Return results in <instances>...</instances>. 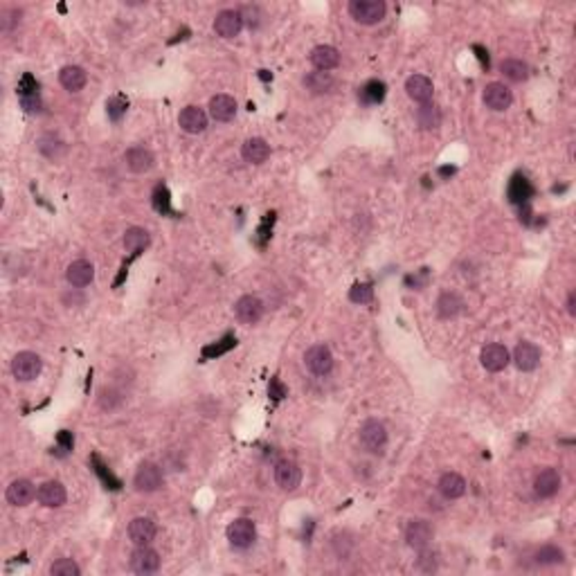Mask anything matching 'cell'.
I'll return each instance as SVG.
<instances>
[{"mask_svg":"<svg viewBox=\"0 0 576 576\" xmlns=\"http://www.w3.org/2000/svg\"><path fill=\"white\" fill-rule=\"evenodd\" d=\"M66 277H68V282L72 286L83 288V286H88L95 279V266L91 262H86V259H77V262H72L68 266Z\"/></svg>","mask_w":576,"mask_h":576,"instance_id":"cell-23","label":"cell"},{"mask_svg":"<svg viewBox=\"0 0 576 576\" xmlns=\"http://www.w3.org/2000/svg\"><path fill=\"white\" fill-rule=\"evenodd\" d=\"M133 486L138 493H155L163 486V470L151 462H144L135 473Z\"/></svg>","mask_w":576,"mask_h":576,"instance_id":"cell-6","label":"cell"},{"mask_svg":"<svg viewBox=\"0 0 576 576\" xmlns=\"http://www.w3.org/2000/svg\"><path fill=\"white\" fill-rule=\"evenodd\" d=\"M21 106H23L27 113L38 110V108H41V95H38V93H34V95H23V97H21Z\"/></svg>","mask_w":576,"mask_h":576,"instance_id":"cell-42","label":"cell"},{"mask_svg":"<svg viewBox=\"0 0 576 576\" xmlns=\"http://www.w3.org/2000/svg\"><path fill=\"white\" fill-rule=\"evenodd\" d=\"M560 488V475L556 468H545L536 475L534 480V491L538 498H554Z\"/></svg>","mask_w":576,"mask_h":576,"instance_id":"cell-22","label":"cell"},{"mask_svg":"<svg viewBox=\"0 0 576 576\" xmlns=\"http://www.w3.org/2000/svg\"><path fill=\"white\" fill-rule=\"evenodd\" d=\"M462 311H464V299L459 297L457 293H443L437 299V313H439V318H443V320L457 318Z\"/></svg>","mask_w":576,"mask_h":576,"instance_id":"cell-29","label":"cell"},{"mask_svg":"<svg viewBox=\"0 0 576 576\" xmlns=\"http://www.w3.org/2000/svg\"><path fill=\"white\" fill-rule=\"evenodd\" d=\"M500 70L504 72V77H507L509 81H515V83H520L529 77V66L520 59H504Z\"/></svg>","mask_w":576,"mask_h":576,"instance_id":"cell-34","label":"cell"},{"mask_svg":"<svg viewBox=\"0 0 576 576\" xmlns=\"http://www.w3.org/2000/svg\"><path fill=\"white\" fill-rule=\"evenodd\" d=\"M38 93V83L32 75H23V79L19 81V97L23 95H34Z\"/></svg>","mask_w":576,"mask_h":576,"instance_id":"cell-41","label":"cell"},{"mask_svg":"<svg viewBox=\"0 0 576 576\" xmlns=\"http://www.w3.org/2000/svg\"><path fill=\"white\" fill-rule=\"evenodd\" d=\"M153 207L160 212V214H169L171 212V196H169V190L165 185H158L155 192H153Z\"/></svg>","mask_w":576,"mask_h":576,"instance_id":"cell-39","label":"cell"},{"mask_svg":"<svg viewBox=\"0 0 576 576\" xmlns=\"http://www.w3.org/2000/svg\"><path fill=\"white\" fill-rule=\"evenodd\" d=\"M56 441L61 443V448H63V451H72V432L61 430V432H59V437H56Z\"/></svg>","mask_w":576,"mask_h":576,"instance_id":"cell-44","label":"cell"},{"mask_svg":"<svg viewBox=\"0 0 576 576\" xmlns=\"http://www.w3.org/2000/svg\"><path fill=\"white\" fill-rule=\"evenodd\" d=\"M50 574L52 576H79L81 570H79V565L72 558H59L56 563H52Z\"/></svg>","mask_w":576,"mask_h":576,"instance_id":"cell-38","label":"cell"},{"mask_svg":"<svg viewBox=\"0 0 576 576\" xmlns=\"http://www.w3.org/2000/svg\"><path fill=\"white\" fill-rule=\"evenodd\" d=\"M268 392H270V396L275 398V401H279V398H284L286 396V390H284V385L277 381V379H272L270 381V387H268Z\"/></svg>","mask_w":576,"mask_h":576,"instance_id":"cell-43","label":"cell"},{"mask_svg":"<svg viewBox=\"0 0 576 576\" xmlns=\"http://www.w3.org/2000/svg\"><path fill=\"white\" fill-rule=\"evenodd\" d=\"M567 311H570V315H576V295L574 293H570V297H567Z\"/></svg>","mask_w":576,"mask_h":576,"instance_id":"cell-45","label":"cell"},{"mask_svg":"<svg viewBox=\"0 0 576 576\" xmlns=\"http://www.w3.org/2000/svg\"><path fill=\"white\" fill-rule=\"evenodd\" d=\"M128 108V102H126V97L124 95H115L110 97L108 102H106V113H108V120L113 122H120L124 118V113Z\"/></svg>","mask_w":576,"mask_h":576,"instance_id":"cell-36","label":"cell"},{"mask_svg":"<svg viewBox=\"0 0 576 576\" xmlns=\"http://www.w3.org/2000/svg\"><path fill=\"white\" fill-rule=\"evenodd\" d=\"M484 104L491 110H507L513 104V93L504 83L493 81L484 88Z\"/></svg>","mask_w":576,"mask_h":576,"instance_id":"cell-13","label":"cell"},{"mask_svg":"<svg viewBox=\"0 0 576 576\" xmlns=\"http://www.w3.org/2000/svg\"><path fill=\"white\" fill-rule=\"evenodd\" d=\"M565 560V552L560 550L556 545H547V547H540L536 552V563L538 565H558Z\"/></svg>","mask_w":576,"mask_h":576,"instance_id":"cell-35","label":"cell"},{"mask_svg":"<svg viewBox=\"0 0 576 576\" xmlns=\"http://www.w3.org/2000/svg\"><path fill=\"white\" fill-rule=\"evenodd\" d=\"M385 3L383 0H351L349 14L351 19L360 25H376L385 19Z\"/></svg>","mask_w":576,"mask_h":576,"instance_id":"cell-1","label":"cell"},{"mask_svg":"<svg viewBox=\"0 0 576 576\" xmlns=\"http://www.w3.org/2000/svg\"><path fill=\"white\" fill-rule=\"evenodd\" d=\"M225 536L230 540V545L237 547V550H248V547L254 542L257 538V529L254 523L248 520V518H237L235 523H230L225 529Z\"/></svg>","mask_w":576,"mask_h":576,"instance_id":"cell-3","label":"cell"},{"mask_svg":"<svg viewBox=\"0 0 576 576\" xmlns=\"http://www.w3.org/2000/svg\"><path fill=\"white\" fill-rule=\"evenodd\" d=\"M149 246V232L144 227H128L124 232V248L126 252L131 254H140V250H144Z\"/></svg>","mask_w":576,"mask_h":576,"instance_id":"cell-32","label":"cell"},{"mask_svg":"<svg viewBox=\"0 0 576 576\" xmlns=\"http://www.w3.org/2000/svg\"><path fill=\"white\" fill-rule=\"evenodd\" d=\"M243 30V19L237 9H223L214 19V32L221 38H235Z\"/></svg>","mask_w":576,"mask_h":576,"instance_id":"cell-9","label":"cell"},{"mask_svg":"<svg viewBox=\"0 0 576 576\" xmlns=\"http://www.w3.org/2000/svg\"><path fill=\"white\" fill-rule=\"evenodd\" d=\"M349 299L356 302V304H369V302L374 299L371 284H356L349 291Z\"/></svg>","mask_w":576,"mask_h":576,"instance_id":"cell-40","label":"cell"},{"mask_svg":"<svg viewBox=\"0 0 576 576\" xmlns=\"http://www.w3.org/2000/svg\"><path fill=\"white\" fill-rule=\"evenodd\" d=\"M7 502L14 507H27L36 498V488L30 480H14L7 486Z\"/></svg>","mask_w":576,"mask_h":576,"instance_id":"cell-17","label":"cell"},{"mask_svg":"<svg viewBox=\"0 0 576 576\" xmlns=\"http://www.w3.org/2000/svg\"><path fill=\"white\" fill-rule=\"evenodd\" d=\"M416 122H419L421 128H426V131H437L439 124H441V113L435 104H419V108H416Z\"/></svg>","mask_w":576,"mask_h":576,"instance_id":"cell-31","label":"cell"},{"mask_svg":"<svg viewBox=\"0 0 576 576\" xmlns=\"http://www.w3.org/2000/svg\"><path fill=\"white\" fill-rule=\"evenodd\" d=\"M475 52H480L478 56H480V61H482V66H486V68H488V56H484L486 52H484V50H482L480 46H475Z\"/></svg>","mask_w":576,"mask_h":576,"instance_id":"cell-46","label":"cell"},{"mask_svg":"<svg viewBox=\"0 0 576 576\" xmlns=\"http://www.w3.org/2000/svg\"><path fill=\"white\" fill-rule=\"evenodd\" d=\"M43 369V360L34 351H21L11 360V374L19 381H34Z\"/></svg>","mask_w":576,"mask_h":576,"instance_id":"cell-4","label":"cell"},{"mask_svg":"<svg viewBox=\"0 0 576 576\" xmlns=\"http://www.w3.org/2000/svg\"><path fill=\"white\" fill-rule=\"evenodd\" d=\"M210 115L216 122H230L237 115V102L230 95H214L210 99Z\"/></svg>","mask_w":576,"mask_h":576,"instance_id":"cell-24","label":"cell"},{"mask_svg":"<svg viewBox=\"0 0 576 576\" xmlns=\"http://www.w3.org/2000/svg\"><path fill=\"white\" fill-rule=\"evenodd\" d=\"M406 93L416 104H428L432 99V93H435V86L426 75H412L406 81Z\"/></svg>","mask_w":576,"mask_h":576,"instance_id":"cell-18","label":"cell"},{"mask_svg":"<svg viewBox=\"0 0 576 576\" xmlns=\"http://www.w3.org/2000/svg\"><path fill=\"white\" fill-rule=\"evenodd\" d=\"M160 554L149 545H138V550L131 554V570L135 574H155L160 570Z\"/></svg>","mask_w":576,"mask_h":576,"instance_id":"cell-8","label":"cell"},{"mask_svg":"<svg viewBox=\"0 0 576 576\" xmlns=\"http://www.w3.org/2000/svg\"><path fill=\"white\" fill-rule=\"evenodd\" d=\"M235 315L241 324H257L264 318V302L254 295H243L235 304Z\"/></svg>","mask_w":576,"mask_h":576,"instance_id":"cell-7","label":"cell"},{"mask_svg":"<svg viewBox=\"0 0 576 576\" xmlns=\"http://www.w3.org/2000/svg\"><path fill=\"white\" fill-rule=\"evenodd\" d=\"M36 498L38 502L43 504V507H48V509H59L66 504L68 500V493H66V486L61 482H54V480H48V482H43L38 488H36Z\"/></svg>","mask_w":576,"mask_h":576,"instance_id":"cell-10","label":"cell"},{"mask_svg":"<svg viewBox=\"0 0 576 576\" xmlns=\"http://www.w3.org/2000/svg\"><path fill=\"white\" fill-rule=\"evenodd\" d=\"M304 365L315 376H324V374L334 369V354H331L326 344H313L304 354Z\"/></svg>","mask_w":576,"mask_h":576,"instance_id":"cell-5","label":"cell"},{"mask_svg":"<svg viewBox=\"0 0 576 576\" xmlns=\"http://www.w3.org/2000/svg\"><path fill=\"white\" fill-rule=\"evenodd\" d=\"M275 482L282 491H295L302 484V468L291 459H282L275 464Z\"/></svg>","mask_w":576,"mask_h":576,"instance_id":"cell-11","label":"cell"},{"mask_svg":"<svg viewBox=\"0 0 576 576\" xmlns=\"http://www.w3.org/2000/svg\"><path fill=\"white\" fill-rule=\"evenodd\" d=\"M232 347H237V338L235 336H225L223 340L210 344V347L203 349V358H216V356H223L227 354Z\"/></svg>","mask_w":576,"mask_h":576,"instance_id":"cell-37","label":"cell"},{"mask_svg":"<svg viewBox=\"0 0 576 576\" xmlns=\"http://www.w3.org/2000/svg\"><path fill=\"white\" fill-rule=\"evenodd\" d=\"M304 86L315 93V95H322V93H329V91H334V86H336V79L329 75V72H309V75L304 77Z\"/></svg>","mask_w":576,"mask_h":576,"instance_id":"cell-33","label":"cell"},{"mask_svg":"<svg viewBox=\"0 0 576 576\" xmlns=\"http://www.w3.org/2000/svg\"><path fill=\"white\" fill-rule=\"evenodd\" d=\"M439 493L443 498H448V500H457V498H462L466 493V480L462 478V475H457V473H446L441 475V480H439Z\"/></svg>","mask_w":576,"mask_h":576,"instance_id":"cell-28","label":"cell"},{"mask_svg":"<svg viewBox=\"0 0 576 576\" xmlns=\"http://www.w3.org/2000/svg\"><path fill=\"white\" fill-rule=\"evenodd\" d=\"M358 439H360V446H363L367 453H383L385 443H387V430L381 421L369 419L360 426Z\"/></svg>","mask_w":576,"mask_h":576,"instance_id":"cell-2","label":"cell"},{"mask_svg":"<svg viewBox=\"0 0 576 576\" xmlns=\"http://www.w3.org/2000/svg\"><path fill=\"white\" fill-rule=\"evenodd\" d=\"M158 534L155 523L151 518H133L128 523V538H131L133 545H149Z\"/></svg>","mask_w":576,"mask_h":576,"instance_id":"cell-20","label":"cell"},{"mask_svg":"<svg viewBox=\"0 0 576 576\" xmlns=\"http://www.w3.org/2000/svg\"><path fill=\"white\" fill-rule=\"evenodd\" d=\"M309 59H311L315 70L329 72V70H334V68L340 66V52L334 46H318V48L311 50Z\"/></svg>","mask_w":576,"mask_h":576,"instance_id":"cell-21","label":"cell"},{"mask_svg":"<svg viewBox=\"0 0 576 576\" xmlns=\"http://www.w3.org/2000/svg\"><path fill=\"white\" fill-rule=\"evenodd\" d=\"M432 536H435V531H432L430 523H426V520H410V525L406 529V540L416 552L428 550V545L432 542Z\"/></svg>","mask_w":576,"mask_h":576,"instance_id":"cell-12","label":"cell"},{"mask_svg":"<svg viewBox=\"0 0 576 576\" xmlns=\"http://www.w3.org/2000/svg\"><path fill=\"white\" fill-rule=\"evenodd\" d=\"M387 95V86L379 79H371L367 81L363 88L358 91V99L363 102L365 106H374V104H381Z\"/></svg>","mask_w":576,"mask_h":576,"instance_id":"cell-30","label":"cell"},{"mask_svg":"<svg viewBox=\"0 0 576 576\" xmlns=\"http://www.w3.org/2000/svg\"><path fill=\"white\" fill-rule=\"evenodd\" d=\"M507 196L513 205H527V200L534 196V185L527 180V176H520L515 174L509 182V190H507Z\"/></svg>","mask_w":576,"mask_h":576,"instance_id":"cell-26","label":"cell"},{"mask_svg":"<svg viewBox=\"0 0 576 576\" xmlns=\"http://www.w3.org/2000/svg\"><path fill=\"white\" fill-rule=\"evenodd\" d=\"M124 163L126 167L133 171V174H147V171L153 169L155 165V158L149 149H144V147H133V149H128L124 153Z\"/></svg>","mask_w":576,"mask_h":576,"instance_id":"cell-19","label":"cell"},{"mask_svg":"<svg viewBox=\"0 0 576 576\" xmlns=\"http://www.w3.org/2000/svg\"><path fill=\"white\" fill-rule=\"evenodd\" d=\"M480 360H482V367L486 371H493L495 374V371L507 369V365H509V351H507V347H504V344L493 342V344H486V347L482 349Z\"/></svg>","mask_w":576,"mask_h":576,"instance_id":"cell-14","label":"cell"},{"mask_svg":"<svg viewBox=\"0 0 576 576\" xmlns=\"http://www.w3.org/2000/svg\"><path fill=\"white\" fill-rule=\"evenodd\" d=\"M241 155H243V160L246 163H252V165H262L268 160V155H270V147H268V142L264 138H250L243 142V147H241Z\"/></svg>","mask_w":576,"mask_h":576,"instance_id":"cell-25","label":"cell"},{"mask_svg":"<svg viewBox=\"0 0 576 576\" xmlns=\"http://www.w3.org/2000/svg\"><path fill=\"white\" fill-rule=\"evenodd\" d=\"M513 363L520 371H534L540 365V349L534 342H520L513 351Z\"/></svg>","mask_w":576,"mask_h":576,"instance_id":"cell-16","label":"cell"},{"mask_svg":"<svg viewBox=\"0 0 576 576\" xmlns=\"http://www.w3.org/2000/svg\"><path fill=\"white\" fill-rule=\"evenodd\" d=\"M59 81L68 93H79L83 91L86 81H88V75L81 66H66L59 72Z\"/></svg>","mask_w":576,"mask_h":576,"instance_id":"cell-27","label":"cell"},{"mask_svg":"<svg viewBox=\"0 0 576 576\" xmlns=\"http://www.w3.org/2000/svg\"><path fill=\"white\" fill-rule=\"evenodd\" d=\"M178 124L185 133H203L205 128H207V115L203 108H198V106H187L180 110L178 115Z\"/></svg>","mask_w":576,"mask_h":576,"instance_id":"cell-15","label":"cell"}]
</instances>
